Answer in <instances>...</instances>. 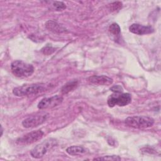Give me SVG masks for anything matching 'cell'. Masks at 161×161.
Returning <instances> with one entry per match:
<instances>
[{"label":"cell","instance_id":"cell-2","mask_svg":"<svg viewBox=\"0 0 161 161\" xmlns=\"http://www.w3.org/2000/svg\"><path fill=\"white\" fill-rule=\"evenodd\" d=\"M125 125L129 127L136 129H145L152 126L154 119L146 116H133L125 119Z\"/></svg>","mask_w":161,"mask_h":161},{"label":"cell","instance_id":"cell-5","mask_svg":"<svg viewBox=\"0 0 161 161\" xmlns=\"http://www.w3.org/2000/svg\"><path fill=\"white\" fill-rule=\"evenodd\" d=\"M131 101V96L129 93L114 92L108 98V104L109 107H114L116 105L125 106L129 104Z\"/></svg>","mask_w":161,"mask_h":161},{"label":"cell","instance_id":"cell-3","mask_svg":"<svg viewBox=\"0 0 161 161\" xmlns=\"http://www.w3.org/2000/svg\"><path fill=\"white\" fill-rule=\"evenodd\" d=\"M45 89L44 84H25L13 89V93L18 97L28 96L37 94L42 92Z\"/></svg>","mask_w":161,"mask_h":161},{"label":"cell","instance_id":"cell-17","mask_svg":"<svg viewBox=\"0 0 161 161\" xmlns=\"http://www.w3.org/2000/svg\"><path fill=\"white\" fill-rule=\"evenodd\" d=\"M121 7H122V3L119 1L114 2L110 4V9L111 11L119 10L120 8H121Z\"/></svg>","mask_w":161,"mask_h":161},{"label":"cell","instance_id":"cell-8","mask_svg":"<svg viewBox=\"0 0 161 161\" xmlns=\"http://www.w3.org/2000/svg\"><path fill=\"white\" fill-rule=\"evenodd\" d=\"M62 101L63 97L58 95H55L50 97H45L38 104V108L40 109L52 108L60 104Z\"/></svg>","mask_w":161,"mask_h":161},{"label":"cell","instance_id":"cell-11","mask_svg":"<svg viewBox=\"0 0 161 161\" xmlns=\"http://www.w3.org/2000/svg\"><path fill=\"white\" fill-rule=\"evenodd\" d=\"M45 26L50 31H53L54 33H61L65 31V28L58 23L57 21L53 20H48L45 23Z\"/></svg>","mask_w":161,"mask_h":161},{"label":"cell","instance_id":"cell-1","mask_svg":"<svg viewBox=\"0 0 161 161\" xmlns=\"http://www.w3.org/2000/svg\"><path fill=\"white\" fill-rule=\"evenodd\" d=\"M12 73L17 77L26 78L31 76L34 72V67L22 60H15L11 65Z\"/></svg>","mask_w":161,"mask_h":161},{"label":"cell","instance_id":"cell-15","mask_svg":"<svg viewBox=\"0 0 161 161\" xmlns=\"http://www.w3.org/2000/svg\"><path fill=\"white\" fill-rule=\"evenodd\" d=\"M52 8L55 11H62L66 8V5L62 1H50Z\"/></svg>","mask_w":161,"mask_h":161},{"label":"cell","instance_id":"cell-12","mask_svg":"<svg viewBox=\"0 0 161 161\" xmlns=\"http://www.w3.org/2000/svg\"><path fill=\"white\" fill-rule=\"evenodd\" d=\"M66 152L70 155H79L87 152V149L82 146L72 145L66 149Z\"/></svg>","mask_w":161,"mask_h":161},{"label":"cell","instance_id":"cell-6","mask_svg":"<svg viewBox=\"0 0 161 161\" xmlns=\"http://www.w3.org/2000/svg\"><path fill=\"white\" fill-rule=\"evenodd\" d=\"M48 114L46 112H40L34 115L30 116L22 121V125L25 128H35L46 121Z\"/></svg>","mask_w":161,"mask_h":161},{"label":"cell","instance_id":"cell-4","mask_svg":"<svg viewBox=\"0 0 161 161\" xmlns=\"http://www.w3.org/2000/svg\"><path fill=\"white\" fill-rule=\"evenodd\" d=\"M57 145V140L53 138H48L41 143L35 146L30 152L32 157L40 158L43 157L47 152Z\"/></svg>","mask_w":161,"mask_h":161},{"label":"cell","instance_id":"cell-16","mask_svg":"<svg viewBox=\"0 0 161 161\" xmlns=\"http://www.w3.org/2000/svg\"><path fill=\"white\" fill-rule=\"evenodd\" d=\"M93 160H121V157L118 155H106L99 157L94 158Z\"/></svg>","mask_w":161,"mask_h":161},{"label":"cell","instance_id":"cell-14","mask_svg":"<svg viewBox=\"0 0 161 161\" xmlns=\"http://www.w3.org/2000/svg\"><path fill=\"white\" fill-rule=\"evenodd\" d=\"M109 33L114 36H118L121 33V28L118 24L114 23H112L109 27Z\"/></svg>","mask_w":161,"mask_h":161},{"label":"cell","instance_id":"cell-19","mask_svg":"<svg viewBox=\"0 0 161 161\" xmlns=\"http://www.w3.org/2000/svg\"><path fill=\"white\" fill-rule=\"evenodd\" d=\"M42 50L44 54L48 55V54H51L52 52H53L55 49L50 47H44Z\"/></svg>","mask_w":161,"mask_h":161},{"label":"cell","instance_id":"cell-18","mask_svg":"<svg viewBox=\"0 0 161 161\" xmlns=\"http://www.w3.org/2000/svg\"><path fill=\"white\" fill-rule=\"evenodd\" d=\"M110 90L113 92H123V87L119 85H116L110 88Z\"/></svg>","mask_w":161,"mask_h":161},{"label":"cell","instance_id":"cell-7","mask_svg":"<svg viewBox=\"0 0 161 161\" xmlns=\"http://www.w3.org/2000/svg\"><path fill=\"white\" fill-rule=\"evenodd\" d=\"M43 135L44 133L40 130L33 131L18 138L16 140V143L20 145H30L42 139Z\"/></svg>","mask_w":161,"mask_h":161},{"label":"cell","instance_id":"cell-10","mask_svg":"<svg viewBox=\"0 0 161 161\" xmlns=\"http://www.w3.org/2000/svg\"><path fill=\"white\" fill-rule=\"evenodd\" d=\"M88 80L91 84L95 85H104V86H109L111 85L113 80L111 78L106 76V75H92L89 77Z\"/></svg>","mask_w":161,"mask_h":161},{"label":"cell","instance_id":"cell-9","mask_svg":"<svg viewBox=\"0 0 161 161\" xmlns=\"http://www.w3.org/2000/svg\"><path fill=\"white\" fill-rule=\"evenodd\" d=\"M129 30L130 32L138 35H143L146 34H150L154 31L153 28L149 25L145 26L140 25L138 23H133L129 27Z\"/></svg>","mask_w":161,"mask_h":161},{"label":"cell","instance_id":"cell-13","mask_svg":"<svg viewBox=\"0 0 161 161\" xmlns=\"http://www.w3.org/2000/svg\"><path fill=\"white\" fill-rule=\"evenodd\" d=\"M77 86V80H74L69 81L65 84L61 89V92L62 94H67L68 92L74 90Z\"/></svg>","mask_w":161,"mask_h":161},{"label":"cell","instance_id":"cell-20","mask_svg":"<svg viewBox=\"0 0 161 161\" xmlns=\"http://www.w3.org/2000/svg\"><path fill=\"white\" fill-rule=\"evenodd\" d=\"M1 135L2 136V135H3V127H2V126H1Z\"/></svg>","mask_w":161,"mask_h":161}]
</instances>
